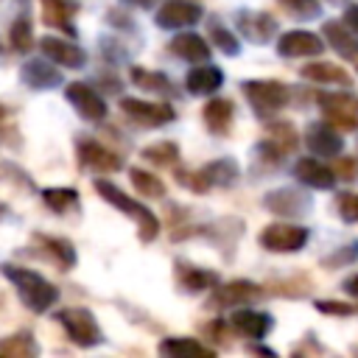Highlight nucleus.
<instances>
[{"label":"nucleus","instance_id":"nucleus-1","mask_svg":"<svg viewBox=\"0 0 358 358\" xmlns=\"http://www.w3.org/2000/svg\"><path fill=\"white\" fill-rule=\"evenodd\" d=\"M0 268H3V274L17 285V294H20L22 305H25L28 310L45 313V310H50V308L56 305L59 288H56L50 280H45L42 274H36V271H31V268L11 266V263H3Z\"/></svg>","mask_w":358,"mask_h":358},{"label":"nucleus","instance_id":"nucleus-2","mask_svg":"<svg viewBox=\"0 0 358 358\" xmlns=\"http://www.w3.org/2000/svg\"><path fill=\"white\" fill-rule=\"evenodd\" d=\"M95 190L112 204V207H117L120 213H126L129 218H134V224H137V229H140V241L143 243H148V241H154L157 238V232H159V221H157V215L145 207V204H140V201H134V199H129L117 185H112V182H106V179H98L95 182Z\"/></svg>","mask_w":358,"mask_h":358},{"label":"nucleus","instance_id":"nucleus-3","mask_svg":"<svg viewBox=\"0 0 358 358\" xmlns=\"http://www.w3.org/2000/svg\"><path fill=\"white\" fill-rule=\"evenodd\" d=\"M241 90H243V95H246V101L257 117H268L288 103V87L282 81L252 78V81H243Z\"/></svg>","mask_w":358,"mask_h":358},{"label":"nucleus","instance_id":"nucleus-4","mask_svg":"<svg viewBox=\"0 0 358 358\" xmlns=\"http://www.w3.org/2000/svg\"><path fill=\"white\" fill-rule=\"evenodd\" d=\"M56 319L62 322V327H64V333L70 336L73 344H78V347L103 344V330L87 308H64V310L56 313Z\"/></svg>","mask_w":358,"mask_h":358},{"label":"nucleus","instance_id":"nucleus-5","mask_svg":"<svg viewBox=\"0 0 358 358\" xmlns=\"http://www.w3.org/2000/svg\"><path fill=\"white\" fill-rule=\"evenodd\" d=\"M319 106L336 129H344V131L358 129V98L352 92H322Z\"/></svg>","mask_w":358,"mask_h":358},{"label":"nucleus","instance_id":"nucleus-6","mask_svg":"<svg viewBox=\"0 0 358 358\" xmlns=\"http://www.w3.org/2000/svg\"><path fill=\"white\" fill-rule=\"evenodd\" d=\"M308 243V229L299 227V224H285V221H277V224H268L263 232H260V246L268 249V252H299L302 246Z\"/></svg>","mask_w":358,"mask_h":358},{"label":"nucleus","instance_id":"nucleus-7","mask_svg":"<svg viewBox=\"0 0 358 358\" xmlns=\"http://www.w3.org/2000/svg\"><path fill=\"white\" fill-rule=\"evenodd\" d=\"M120 109L129 120L140 123V126H148V129H157V126H165L176 117L173 106L168 103H154V101H143V98H120Z\"/></svg>","mask_w":358,"mask_h":358},{"label":"nucleus","instance_id":"nucleus-8","mask_svg":"<svg viewBox=\"0 0 358 358\" xmlns=\"http://www.w3.org/2000/svg\"><path fill=\"white\" fill-rule=\"evenodd\" d=\"M64 98L73 103V109L78 112V117L90 120V123H98L106 117V101L84 81H70L64 87Z\"/></svg>","mask_w":358,"mask_h":358},{"label":"nucleus","instance_id":"nucleus-9","mask_svg":"<svg viewBox=\"0 0 358 358\" xmlns=\"http://www.w3.org/2000/svg\"><path fill=\"white\" fill-rule=\"evenodd\" d=\"M201 17H204V8L193 0H165L157 8L154 22L159 28H187V25H196Z\"/></svg>","mask_w":358,"mask_h":358},{"label":"nucleus","instance_id":"nucleus-10","mask_svg":"<svg viewBox=\"0 0 358 358\" xmlns=\"http://www.w3.org/2000/svg\"><path fill=\"white\" fill-rule=\"evenodd\" d=\"M78 162L98 173H117L123 168V159L115 151H109L98 140H87V137L78 140Z\"/></svg>","mask_w":358,"mask_h":358},{"label":"nucleus","instance_id":"nucleus-11","mask_svg":"<svg viewBox=\"0 0 358 358\" xmlns=\"http://www.w3.org/2000/svg\"><path fill=\"white\" fill-rule=\"evenodd\" d=\"M305 145L316 154V157H338L341 154V148H344V140H341V134L336 131V126L327 120H316V123H310L308 126V131H305Z\"/></svg>","mask_w":358,"mask_h":358},{"label":"nucleus","instance_id":"nucleus-12","mask_svg":"<svg viewBox=\"0 0 358 358\" xmlns=\"http://www.w3.org/2000/svg\"><path fill=\"white\" fill-rule=\"evenodd\" d=\"M324 50V39L310 31H288L277 39V53L285 59H302V56H319Z\"/></svg>","mask_w":358,"mask_h":358},{"label":"nucleus","instance_id":"nucleus-13","mask_svg":"<svg viewBox=\"0 0 358 358\" xmlns=\"http://www.w3.org/2000/svg\"><path fill=\"white\" fill-rule=\"evenodd\" d=\"M263 204H266V210H271L277 215H288V218H299L310 210V199L294 187H280V190L266 193Z\"/></svg>","mask_w":358,"mask_h":358},{"label":"nucleus","instance_id":"nucleus-14","mask_svg":"<svg viewBox=\"0 0 358 358\" xmlns=\"http://www.w3.org/2000/svg\"><path fill=\"white\" fill-rule=\"evenodd\" d=\"M296 143H299L296 129H294L288 120H280V123H271V126L266 129V140L260 143V151L268 154L274 162H280L288 151L296 148Z\"/></svg>","mask_w":358,"mask_h":358},{"label":"nucleus","instance_id":"nucleus-15","mask_svg":"<svg viewBox=\"0 0 358 358\" xmlns=\"http://www.w3.org/2000/svg\"><path fill=\"white\" fill-rule=\"evenodd\" d=\"M39 50H42V56H48L50 62H56V64H62V67H67V70H78V67L87 64L84 48H78V45H73V42H67V39L45 36V39L39 42Z\"/></svg>","mask_w":358,"mask_h":358},{"label":"nucleus","instance_id":"nucleus-16","mask_svg":"<svg viewBox=\"0 0 358 358\" xmlns=\"http://www.w3.org/2000/svg\"><path fill=\"white\" fill-rule=\"evenodd\" d=\"M255 299H260V285H255L249 280H232L213 294L210 308H238V305H249Z\"/></svg>","mask_w":358,"mask_h":358},{"label":"nucleus","instance_id":"nucleus-17","mask_svg":"<svg viewBox=\"0 0 358 358\" xmlns=\"http://www.w3.org/2000/svg\"><path fill=\"white\" fill-rule=\"evenodd\" d=\"M294 176H296L302 185L313 187V190H330V187L336 185V171L327 168L324 162L313 159V157H302V159H296V165H294Z\"/></svg>","mask_w":358,"mask_h":358},{"label":"nucleus","instance_id":"nucleus-18","mask_svg":"<svg viewBox=\"0 0 358 358\" xmlns=\"http://www.w3.org/2000/svg\"><path fill=\"white\" fill-rule=\"evenodd\" d=\"M238 28L249 42H257V45L268 42L277 34V22L266 11H241L238 14Z\"/></svg>","mask_w":358,"mask_h":358},{"label":"nucleus","instance_id":"nucleus-19","mask_svg":"<svg viewBox=\"0 0 358 358\" xmlns=\"http://www.w3.org/2000/svg\"><path fill=\"white\" fill-rule=\"evenodd\" d=\"M48 62H50L48 56L25 62L22 70H20L22 84H28L31 90H50V87H59V84H62V73H59L56 67H50Z\"/></svg>","mask_w":358,"mask_h":358},{"label":"nucleus","instance_id":"nucleus-20","mask_svg":"<svg viewBox=\"0 0 358 358\" xmlns=\"http://www.w3.org/2000/svg\"><path fill=\"white\" fill-rule=\"evenodd\" d=\"M229 324L241 333V336H246V338H263L271 327H274V319L268 316V313H263V310H249V308H238L235 313H232V319H229Z\"/></svg>","mask_w":358,"mask_h":358},{"label":"nucleus","instance_id":"nucleus-21","mask_svg":"<svg viewBox=\"0 0 358 358\" xmlns=\"http://www.w3.org/2000/svg\"><path fill=\"white\" fill-rule=\"evenodd\" d=\"M324 39H327V45H330L338 56H344V59H358V34H352L344 22L327 20V22H324Z\"/></svg>","mask_w":358,"mask_h":358},{"label":"nucleus","instance_id":"nucleus-22","mask_svg":"<svg viewBox=\"0 0 358 358\" xmlns=\"http://www.w3.org/2000/svg\"><path fill=\"white\" fill-rule=\"evenodd\" d=\"M299 76L308 78V81H316V84H338V87H352V78L344 67L333 64V62H313V64H305L299 67Z\"/></svg>","mask_w":358,"mask_h":358},{"label":"nucleus","instance_id":"nucleus-23","mask_svg":"<svg viewBox=\"0 0 358 358\" xmlns=\"http://www.w3.org/2000/svg\"><path fill=\"white\" fill-rule=\"evenodd\" d=\"M201 117H204V126L213 134H227L229 126H232V117H235V106H232L229 98H213L201 109Z\"/></svg>","mask_w":358,"mask_h":358},{"label":"nucleus","instance_id":"nucleus-24","mask_svg":"<svg viewBox=\"0 0 358 358\" xmlns=\"http://www.w3.org/2000/svg\"><path fill=\"white\" fill-rule=\"evenodd\" d=\"M39 6H42V20H45V25L59 28V31H64V34H70V36L76 34V28L70 25L73 14L78 11L76 3H70V0H39Z\"/></svg>","mask_w":358,"mask_h":358},{"label":"nucleus","instance_id":"nucleus-25","mask_svg":"<svg viewBox=\"0 0 358 358\" xmlns=\"http://www.w3.org/2000/svg\"><path fill=\"white\" fill-rule=\"evenodd\" d=\"M221 84H224V73H221L215 64L193 67V70L187 73V78H185V87H187V92H193V95H210V92H215Z\"/></svg>","mask_w":358,"mask_h":358},{"label":"nucleus","instance_id":"nucleus-26","mask_svg":"<svg viewBox=\"0 0 358 358\" xmlns=\"http://www.w3.org/2000/svg\"><path fill=\"white\" fill-rule=\"evenodd\" d=\"M171 53L185 59V62H207L210 59V45L199 34H179L171 39Z\"/></svg>","mask_w":358,"mask_h":358},{"label":"nucleus","instance_id":"nucleus-27","mask_svg":"<svg viewBox=\"0 0 358 358\" xmlns=\"http://www.w3.org/2000/svg\"><path fill=\"white\" fill-rule=\"evenodd\" d=\"M34 241L42 246V252H45L56 266H62V268H73V266H76V249H73L70 241L53 238V235H42V232H36Z\"/></svg>","mask_w":358,"mask_h":358},{"label":"nucleus","instance_id":"nucleus-28","mask_svg":"<svg viewBox=\"0 0 358 358\" xmlns=\"http://www.w3.org/2000/svg\"><path fill=\"white\" fill-rule=\"evenodd\" d=\"M201 173H204V179H207L210 187H229V185L238 182L241 168H238V162H235L232 157H221V159L207 162V165L201 168Z\"/></svg>","mask_w":358,"mask_h":358},{"label":"nucleus","instance_id":"nucleus-29","mask_svg":"<svg viewBox=\"0 0 358 358\" xmlns=\"http://www.w3.org/2000/svg\"><path fill=\"white\" fill-rule=\"evenodd\" d=\"M176 277L187 291H207L213 285H218V274L207 271V268H196V266H176Z\"/></svg>","mask_w":358,"mask_h":358},{"label":"nucleus","instance_id":"nucleus-30","mask_svg":"<svg viewBox=\"0 0 358 358\" xmlns=\"http://www.w3.org/2000/svg\"><path fill=\"white\" fill-rule=\"evenodd\" d=\"M36 352H39V347L31 333H14V336L0 338V355H6V358H31Z\"/></svg>","mask_w":358,"mask_h":358},{"label":"nucleus","instance_id":"nucleus-31","mask_svg":"<svg viewBox=\"0 0 358 358\" xmlns=\"http://www.w3.org/2000/svg\"><path fill=\"white\" fill-rule=\"evenodd\" d=\"M131 81L140 87V90H148V92H173V84L165 73H154V70H145V67H131L129 70Z\"/></svg>","mask_w":358,"mask_h":358},{"label":"nucleus","instance_id":"nucleus-32","mask_svg":"<svg viewBox=\"0 0 358 358\" xmlns=\"http://www.w3.org/2000/svg\"><path fill=\"white\" fill-rule=\"evenodd\" d=\"M159 352L162 355H213V347H204L201 341L196 338H165L159 344Z\"/></svg>","mask_w":358,"mask_h":358},{"label":"nucleus","instance_id":"nucleus-33","mask_svg":"<svg viewBox=\"0 0 358 358\" xmlns=\"http://www.w3.org/2000/svg\"><path fill=\"white\" fill-rule=\"evenodd\" d=\"M129 179H131L134 190H140V193L148 196V199H159V196H165V182L157 179L154 173L143 171V168H131V171H129Z\"/></svg>","mask_w":358,"mask_h":358},{"label":"nucleus","instance_id":"nucleus-34","mask_svg":"<svg viewBox=\"0 0 358 358\" xmlns=\"http://www.w3.org/2000/svg\"><path fill=\"white\" fill-rule=\"evenodd\" d=\"M143 159L154 162L157 168H165V165H173L179 159V145L171 143V140H162V143H154V145H145L143 148Z\"/></svg>","mask_w":358,"mask_h":358},{"label":"nucleus","instance_id":"nucleus-35","mask_svg":"<svg viewBox=\"0 0 358 358\" xmlns=\"http://www.w3.org/2000/svg\"><path fill=\"white\" fill-rule=\"evenodd\" d=\"M42 201L53 210V213H67L70 207H76L78 193L73 187H45L42 190Z\"/></svg>","mask_w":358,"mask_h":358},{"label":"nucleus","instance_id":"nucleus-36","mask_svg":"<svg viewBox=\"0 0 358 358\" xmlns=\"http://www.w3.org/2000/svg\"><path fill=\"white\" fill-rule=\"evenodd\" d=\"M34 45V28H31V20L28 17H17L14 25H11V48L14 50H28Z\"/></svg>","mask_w":358,"mask_h":358},{"label":"nucleus","instance_id":"nucleus-37","mask_svg":"<svg viewBox=\"0 0 358 358\" xmlns=\"http://www.w3.org/2000/svg\"><path fill=\"white\" fill-rule=\"evenodd\" d=\"M291 17H296V20H313V17H319L322 14V6H319V0H277Z\"/></svg>","mask_w":358,"mask_h":358},{"label":"nucleus","instance_id":"nucleus-38","mask_svg":"<svg viewBox=\"0 0 358 358\" xmlns=\"http://www.w3.org/2000/svg\"><path fill=\"white\" fill-rule=\"evenodd\" d=\"M210 39H213V45H215L221 53H227V56H238V53H241V42L235 39V34L227 31V28H221V25H210Z\"/></svg>","mask_w":358,"mask_h":358},{"label":"nucleus","instance_id":"nucleus-39","mask_svg":"<svg viewBox=\"0 0 358 358\" xmlns=\"http://www.w3.org/2000/svg\"><path fill=\"white\" fill-rule=\"evenodd\" d=\"M336 207H338V215L347 224H355L358 221V193H341L336 199Z\"/></svg>","mask_w":358,"mask_h":358},{"label":"nucleus","instance_id":"nucleus-40","mask_svg":"<svg viewBox=\"0 0 358 358\" xmlns=\"http://www.w3.org/2000/svg\"><path fill=\"white\" fill-rule=\"evenodd\" d=\"M316 308L322 313H330V316H355L358 313V305H347V302H333V299H319Z\"/></svg>","mask_w":358,"mask_h":358},{"label":"nucleus","instance_id":"nucleus-41","mask_svg":"<svg viewBox=\"0 0 358 358\" xmlns=\"http://www.w3.org/2000/svg\"><path fill=\"white\" fill-rule=\"evenodd\" d=\"M355 260H358V241H352L350 246L338 249L333 257H327V260H324V266H330V268H338V266H344V263H355Z\"/></svg>","mask_w":358,"mask_h":358},{"label":"nucleus","instance_id":"nucleus-42","mask_svg":"<svg viewBox=\"0 0 358 358\" xmlns=\"http://www.w3.org/2000/svg\"><path fill=\"white\" fill-rule=\"evenodd\" d=\"M336 173L344 176V179H355V176H358V162H355V159H338Z\"/></svg>","mask_w":358,"mask_h":358},{"label":"nucleus","instance_id":"nucleus-43","mask_svg":"<svg viewBox=\"0 0 358 358\" xmlns=\"http://www.w3.org/2000/svg\"><path fill=\"white\" fill-rule=\"evenodd\" d=\"M344 25H347L352 34H358V6H347V11H344Z\"/></svg>","mask_w":358,"mask_h":358},{"label":"nucleus","instance_id":"nucleus-44","mask_svg":"<svg viewBox=\"0 0 358 358\" xmlns=\"http://www.w3.org/2000/svg\"><path fill=\"white\" fill-rule=\"evenodd\" d=\"M344 291H347L350 296H355V299H358V274H355V277H350V280L344 282Z\"/></svg>","mask_w":358,"mask_h":358},{"label":"nucleus","instance_id":"nucleus-45","mask_svg":"<svg viewBox=\"0 0 358 358\" xmlns=\"http://www.w3.org/2000/svg\"><path fill=\"white\" fill-rule=\"evenodd\" d=\"M123 3H129V6H137V8H148L154 0H123Z\"/></svg>","mask_w":358,"mask_h":358},{"label":"nucleus","instance_id":"nucleus-46","mask_svg":"<svg viewBox=\"0 0 358 358\" xmlns=\"http://www.w3.org/2000/svg\"><path fill=\"white\" fill-rule=\"evenodd\" d=\"M0 120H6V106H0Z\"/></svg>","mask_w":358,"mask_h":358},{"label":"nucleus","instance_id":"nucleus-47","mask_svg":"<svg viewBox=\"0 0 358 358\" xmlns=\"http://www.w3.org/2000/svg\"><path fill=\"white\" fill-rule=\"evenodd\" d=\"M355 62H358V59H355Z\"/></svg>","mask_w":358,"mask_h":358}]
</instances>
